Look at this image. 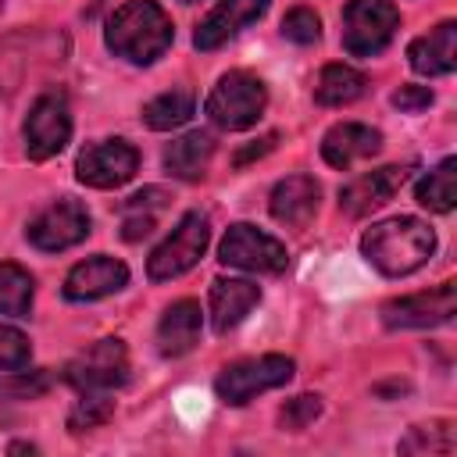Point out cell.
<instances>
[{"label": "cell", "mask_w": 457, "mask_h": 457, "mask_svg": "<svg viewBox=\"0 0 457 457\" xmlns=\"http://www.w3.org/2000/svg\"><path fill=\"white\" fill-rule=\"evenodd\" d=\"M361 253L375 271L400 278L436 253V232L418 218H386L361 236Z\"/></svg>", "instance_id": "1"}, {"label": "cell", "mask_w": 457, "mask_h": 457, "mask_svg": "<svg viewBox=\"0 0 457 457\" xmlns=\"http://www.w3.org/2000/svg\"><path fill=\"white\" fill-rule=\"evenodd\" d=\"M107 50L132 64H154L175 39L171 18L157 0H125L107 21Z\"/></svg>", "instance_id": "2"}, {"label": "cell", "mask_w": 457, "mask_h": 457, "mask_svg": "<svg viewBox=\"0 0 457 457\" xmlns=\"http://www.w3.org/2000/svg\"><path fill=\"white\" fill-rule=\"evenodd\" d=\"M264 107H268V89L250 71H225L204 104L207 118L225 132H243L257 125Z\"/></svg>", "instance_id": "3"}, {"label": "cell", "mask_w": 457, "mask_h": 457, "mask_svg": "<svg viewBox=\"0 0 457 457\" xmlns=\"http://www.w3.org/2000/svg\"><path fill=\"white\" fill-rule=\"evenodd\" d=\"M207 243H211V221H207V214H200V211L182 214L179 225L168 232V239L146 261L150 282H171V278L186 275L204 257Z\"/></svg>", "instance_id": "4"}, {"label": "cell", "mask_w": 457, "mask_h": 457, "mask_svg": "<svg viewBox=\"0 0 457 457\" xmlns=\"http://www.w3.org/2000/svg\"><path fill=\"white\" fill-rule=\"evenodd\" d=\"M289 378H293V361L282 357V353H264V357H250V361L221 368L218 378H214V393H218L221 403L243 407L253 396L286 386Z\"/></svg>", "instance_id": "5"}, {"label": "cell", "mask_w": 457, "mask_h": 457, "mask_svg": "<svg viewBox=\"0 0 457 457\" xmlns=\"http://www.w3.org/2000/svg\"><path fill=\"white\" fill-rule=\"evenodd\" d=\"M400 29V11L389 0H350L343 7V46L353 57L382 54Z\"/></svg>", "instance_id": "6"}, {"label": "cell", "mask_w": 457, "mask_h": 457, "mask_svg": "<svg viewBox=\"0 0 457 457\" xmlns=\"http://www.w3.org/2000/svg\"><path fill=\"white\" fill-rule=\"evenodd\" d=\"M64 378L79 393H111L129 382V350L121 339H100L68 361Z\"/></svg>", "instance_id": "7"}, {"label": "cell", "mask_w": 457, "mask_h": 457, "mask_svg": "<svg viewBox=\"0 0 457 457\" xmlns=\"http://www.w3.org/2000/svg\"><path fill=\"white\" fill-rule=\"evenodd\" d=\"M218 261L228 264V268H239V271L278 275V271H286L289 253H286V246L275 236H268V232L239 221V225H232L225 232V239L218 246Z\"/></svg>", "instance_id": "8"}, {"label": "cell", "mask_w": 457, "mask_h": 457, "mask_svg": "<svg viewBox=\"0 0 457 457\" xmlns=\"http://www.w3.org/2000/svg\"><path fill=\"white\" fill-rule=\"evenodd\" d=\"M25 236L36 250L43 253H61L75 243H82L89 236V214L79 200L71 196H61L54 204H46L29 225H25Z\"/></svg>", "instance_id": "9"}, {"label": "cell", "mask_w": 457, "mask_h": 457, "mask_svg": "<svg viewBox=\"0 0 457 457\" xmlns=\"http://www.w3.org/2000/svg\"><path fill=\"white\" fill-rule=\"evenodd\" d=\"M25 154L32 161H46L54 154H61L71 139V111L64 104V96L57 93H43L32 107H29V118H25Z\"/></svg>", "instance_id": "10"}, {"label": "cell", "mask_w": 457, "mask_h": 457, "mask_svg": "<svg viewBox=\"0 0 457 457\" xmlns=\"http://www.w3.org/2000/svg\"><path fill=\"white\" fill-rule=\"evenodd\" d=\"M139 168V154L125 139H100L86 146L75 161V179L93 189H114L125 186Z\"/></svg>", "instance_id": "11"}, {"label": "cell", "mask_w": 457, "mask_h": 457, "mask_svg": "<svg viewBox=\"0 0 457 457\" xmlns=\"http://www.w3.org/2000/svg\"><path fill=\"white\" fill-rule=\"evenodd\" d=\"M453 311H457V286L439 282L436 289L389 300L382 307V321L389 328H436V325H446Z\"/></svg>", "instance_id": "12"}, {"label": "cell", "mask_w": 457, "mask_h": 457, "mask_svg": "<svg viewBox=\"0 0 457 457\" xmlns=\"http://www.w3.org/2000/svg\"><path fill=\"white\" fill-rule=\"evenodd\" d=\"M407 164H386L375 171H364L357 179H350L339 189V211H346L350 218H364L375 207H382L386 200H393V193L407 182Z\"/></svg>", "instance_id": "13"}, {"label": "cell", "mask_w": 457, "mask_h": 457, "mask_svg": "<svg viewBox=\"0 0 457 457\" xmlns=\"http://www.w3.org/2000/svg\"><path fill=\"white\" fill-rule=\"evenodd\" d=\"M271 0H218L211 7V14L196 25L193 32V46L196 50H218L221 43H228L232 36H239L246 25H253Z\"/></svg>", "instance_id": "14"}, {"label": "cell", "mask_w": 457, "mask_h": 457, "mask_svg": "<svg viewBox=\"0 0 457 457\" xmlns=\"http://www.w3.org/2000/svg\"><path fill=\"white\" fill-rule=\"evenodd\" d=\"M129 282V268L118 261V257H107V253H96L89 261H79L68 278H64V296L75 300V303H86V300H100L107 293H118L121 286Z\"/></svg>", "instance_id": "15"}, {"label": "cell", "mask_w": 457, "mask_h": 457, "mask_svg": "<svg viewBox=\"0 0 457 457\" xmlns=\"http://www.w3.org/2000/svg\"><path fill=\"white\" fill-rule=\"evenodd\" d=\"M378 150H382V132L361 121H339L321 139V157L339 171H350L357 161H368Z\"/></svg>", "instance_id": "16"}, {"label": "cell", "mask_w": 457, "mask_h": 457, "mask_svg": "<svg viewBox=\"0 0 457 457\" xmlns=\"http://www.w3.org/2000/svg\"><path fill=\"white\" fill-rule=\"evenodd\" d=\"M318 196H321V189L311 175H289L271 189L268 207H271L275 221H282L289 228H303L318 211Z\"/></svg>", "instance_id": "17"}, {"label": "cell", "mask_w": 457, "mask_h": 457, "mask_svg": "<svg viewBox=\"0 0 457 457\" xmlns=\"http://www.w3.org/2000/svg\"><path fill=\"white\" fill-rule=\"evenodd\" d=\"M407 57L418 75H450L457 68V21H439L428 36H418L407 46Z\"/></svg>", "instance_id": "18"}, {"label": "cell", "mask_w": 457, "mask_h": 457, "mask_svg": "<svg viewBox=\"0 0 457 457\" xmlns=\"http://www.w3.org/2000/svg\"><path fill=\"white\" fill-rule=\"evenodd\" d=\"M261 300L257 282L246 278H214L211 282V325L214 332H228L236 328Z\"/></svg>", "instance_id": "19"}, {"label": "cell", "mask_w": 457, "mask_h": 457, "mask_svg": "<svg viewBox=\"0 0 457 457\" xmlns=\"http://www.w3.org/2000/svg\"><path fill=\"white\" fill-rule=\"evenodd\" d=\"M200 343V303L196 300H175L157 325V350L164 357H182Z\"/></svg>", "instance_id": "20"}, {"label": "cell", "mask_w": 457, "mask_h": 457, "mask_svg": "<svg viewBox=\"0 0 457 457\" xmlns=\"http://www.w3.org/2000/svg\"><path fill=\"white\" fill-rule=\"evenodd\" d=\"M211 157H214V136L196 129V132H186L175 143H168L164 168H168V175H175L182 182H196V179H204Z\"/></svg>", "instance_id": "21"}, {"label": "cell", "mask_w": 457, "mask_h": 457, "mask_svg": "<svg viewBox=\"0 0 457 457\" xmlns=\"http://www.w3.org/2000/svg\"><path fill=\"white\" fill-rule=\"evenodd\" d=\"M368 89V79L350 68V64H325L318 82H314V100L321 107H346L353 100H361Z\"/></svg>", "instance_id": "22"}, {"label": "cell", "mask_w": 457, "mask_h": 457, "mask_svg": "<svg viewBox=\"0 0 457 457\" xmlns=\"http://www.w3.org/2000/svg\"><path fill=\"white\" fill-rule=\"evenodd\" d=\"M414 196H418L421 207H428V211H436V214L453 211V204H457V161H453V157H443V161L418 182Z\"/></svg>", "instance_id": "23"}, {"label": "cell", "mask_w": 457, "mask_h": 457, "mask_svg": "<svg viewBox=\"0 0 457 457\" xmlns=\"http://www.w3.org/2000/svg\"><path fill=\"white\" fill-rule=\"evenodd\" d=\"M193 111H196V100H193L189 89H168V93L154 96V100L143 107V121H146L150 129H157V132H168V129L186 125V121L193 118Z\"/></svg>", "instance_id": "24"}, {"label": "cell", "mask_w": 457, "mask_h": 457, "mask_svg": "<svg viewBox=\"0 0 457 457\" xmlns=\"http://www.w3.org/2000/svg\"><path fill=\"white\" fill-rule=\"evenodd\" d=\"M32 311V275L11 261L0 264V318H25Z\"/></svg>", "instance_id": "25"}, {"label": "cell", "mask_w": 457, "mask_h": 457, "mask_svg": "<svg viewBox=\"0 0 457 457\" xmlns=\"http://www.w3.org/2000/svg\"><path fill=\"white\" fill-rule=\"evenodd\" d=\"M54 386L50 371H4L0 375V403H21V400H36Z\"/></svg>", "instance_id": "26"}, {"label": "cell", "mask_w": 457, "mask_h": 457, "mask_svg": "<svg viewBox=\"0 0 457 457\" xmlns=\"http://www.w3.org/2000/svg\"><path fill=\"white\" fill-rule=\"evenodd\" d=\"M457 439H453V425L450 421H436V425H418L407 432V439L400 443V453H453Z\"/></svg>", "instance_id": "27"}, {"label": "cell", "mask_w": 457, "mask_h": 457, "mask_svg": "<svg viewBox=\"0 0 457 457\" xmlns=\"http://www.w3.org/2000/svg\"><path fill=\"white\" fill-rule=\"evenodd\" d=\"M111 414H114V400L107 393H82V400L68 411V428L89 432V428H100L104 421H111Z\"/></svg>", "instance_id": "28"}, {"label": "cell", "mask_w": 457, "mask_h": 457, "mask_svg": "<svg viewBox=\"0 0 457 457\" xmlns=\"http://www.w3.org/2000/svg\"><path fill=\"white\" fill-rule=\"evenodd\" d=\"M318 414H321V396H314V393H300V396L286 400V407L278 411V425L289 428V432H300V428H307Z\"/></svg>", "instance_id": "29"}, {"label": "cell", "mask_w": 457, "mask_h": 457, "mask_svg": "<svg viewBox=\"0 0 457 457\" xmlns=\"http://www.w3.org/2000/svg\"><path fill=\"white\" fill-rule=\"evenodd\" d=\"M32 357V346H29V336L11 328V325H0V375L4 371H18L25 368Z\"/></svg>", "instance_id": "30"}, {"label": "cell", "mask_w": 457, "mask_h": 457, "mask_svg": "<svg viewBox=\"0 0 457 457\" xmlns=\"http://www.w3.org/2000/svg\"><path fill=\"white\" fill-rule=\"evenodd\" d=\"M282 36L307 46V43H318L321 36V18L311 11V7H293L286 18H282Z\"/></svg>", "instance_id": "31"}, {"label": "cell", "mask_w": 457, "mask_h": 457, "mask_svg": "<svg viewBox=\"0 0 457 457\" xmlns=\"http://www.w3.org/2000/svg\"><path fill=\"white\" fill-rule=\"evenodd\" d=\"M428 104H432V89L428 86H400L393 93V107H400V111H421Z\"/></svg>", "instance_id": "32"}, {"label": "cell", "mask_w": 457, "mask_h": 457, "mask_svg": "<svg viewBox=\"0 0 457 457\" xmlns=\"http://www.w3.org/2000/svg\"><path fill=\"white\" fill-rule=\"evenodd\" d=\"M154 221H157V214H150V211H125L121 236H125L129 243H136V239H143V236L154 232Z\"/></svg>", "instance_id": "33"}, {"label": "cell", "mask_w": 457, "mask_h": 457, "mask_svg": "<svg viewBox=\"0 0 457 457\" xmlns=\"http://www.w3.org/2000/svg\"><path fill=\"white\" fill-rule=\"evenodd\" d=\"M275 143H278V132H268V136H261L257 143H250V146H243L232 161H236V168H243V164H250V161H257V157H264L268 150H275Z\"/></svg>", "instance_id": "34"}, {"label": "cell", "mask_w": 457, "mask_h": 457, "mask_svg": "<svg viewBox=\"0 0 457 457\" xmlns=\"http://www.w3.org/2000/svg\"><path fill=\"white\" fill-rule=\"evenodd\" d=\"M157 207H164V189H143V193H136L129 204H125V211H157Z\"/></svg>", "instance_id": "35"}, {"label": "cell", "mask_w": 457, "mask_h": 457, "mask_svg": "<svg viewBox=\"0 0 457 457\" xmlns=\"http://www.w3.org/2000/svg\"><path fill=\"white\" fill-rule=\"evenodd\" d=\"M182 4H196V0H182Z\"/></svg>", "instance_id": "36"}]
</instances>
